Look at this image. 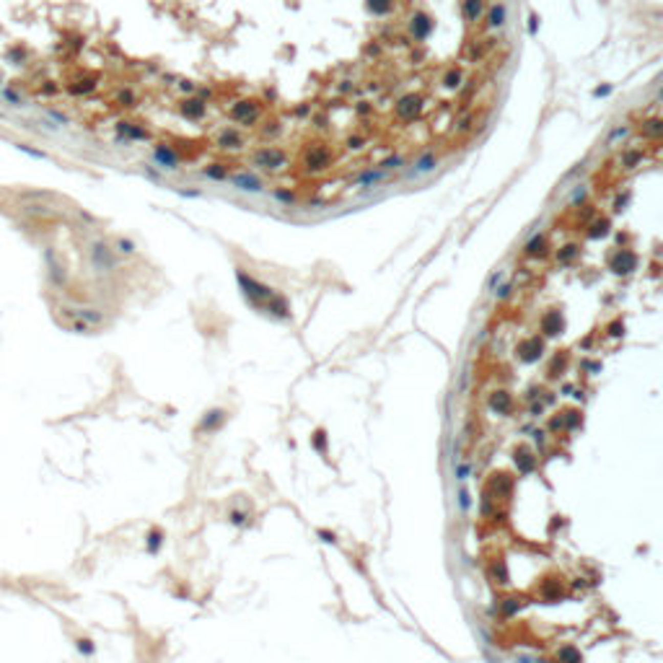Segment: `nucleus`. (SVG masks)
I'll list each match as a JSON object with an SVG mask.
<instances>
[{
    "label": "nucleus",
    "mask_w": 663,
    "mask_h": 663,
    "mask_svg": "<svg viewBox=\"0 0 663 663\" xmlns=\"http://www.w3.org/2000/svg\"><path fill=\"white\" fill-rule=\"evenodd\" d=\"M236 280H238V288H241V293H244V298L252 303L254 308H259V311H264V306H267V301L275 296V290L272 288H267L264 282H259V280H254L252 275H246L244 270H238L236 272Z\"/></svg>",
    "instance_id": "1"
},
{
    "label": "nucleus",
    "mask_w": 663,
    "mask_h": 663,
    "mask_svg": "<svg viewBox=\"0 0 663 663\" xmlns=\"http://www.w3.org/2000/svg\"><path fill=\"white\" fill-rule=\"evenodd\" d=\"M228 117L233 122L244 124V127H254V124L262 119V101H257V99H238V101L231 104Z\"/></svg>",
    "instance_id": "2"
},
{
    "label": "nucleus",
    "mask_w": 663,
    "mask_h": 663,
    "mask_svg": "<svg viewBox=\"0 0 663 663\" xmlns=\"http://www.w3.org/2000/svg\"><path fill=\"white\" fill-rule=\"evenodd\" d=\"M99 83H101V75H99V73H94V70H75V73L68 78L65 89H68L73 96H89V94H94V91L99 89Z\"/></svg>",
    "instance_id": "3"
},
{
    "label": "nucleus",
    "mask_w": 663,
    "mask_h": 663,
    "mask_svg": "<svg viewBox=\"0 0 663 663\" xmlns=\"http://www.w3.org/2000/svg\"><path fill=\"white\" fill-rule=\"evenodd\" d=\"M114 130H117L119 140H124V143H143V140H150V138H153L150 130L145 127L143 122H132V119H119V122L114 124Z\"/></svg>",
    "instance_id": "4"
},
{
    "label": "nucleus",
    "mask_w": 663,
    "mask_h": 663,
    "mask_svg": "<svg viewBox=\"0 0 663 663\" xmlns=\"http://www.w3.org/2000/svg\"><path fill=\"white\" fill-rule=\"evenodd\" d=\"M254 163L259 166V169H264V171H280V169L288 166V158H285V153L280 148L264 145V148H259L254 153Z\"/></svg>",
    "instance_id": "5"
},
{
    "label": "nucleus",
    "mask_w": 663,
    "mask_h": 663,
    "mask_svg": "<svg viewBox=\"0 0 663 663\" xmlns=\"http://www.w3.org/2000/svg\"><path fill=\"white\" fill-rule=\"evenodd\" d=\"M513 464H516L518 474L528 477V474H534L539 469V456H536V451L528 443H518L513 448Z\"/></svg>",
    "instance_id": "6"
},
{
    "label": "nucleus",
    "mask_w": 663,
    "mask_h": 663,
    "mask_svg": "<svg viewBox=\"0 0 663 663\" xmlns=\"http://www.w3.org/2000/svg\"><path fill=\"white\" fill-rule=\"evenodd\" d=\"M153 161L161 166L163 171H176L182 166V153L171 143H156L153 145Z\"/></svg>",
    "instance_id": "7"
},
{
    "label": "nucleus",
    "mask_w": 663,
    "mask_h": 663,
    "mask_svg": "<svg viewBox=\"0 0 663 663\" xmlns=\"http://www.w3.org/2000/svg\"><path fill=\"white\" fill-rule=\"evenodd\" d=\"M91 262H94V267L96 270H106V272H112V270H117V254L112 252V249L104 244V241H96L94 246H91Z\"/></svg>",
    "instance_id": "8"
},
{
    "label": "nucleus",
    "mask_w": 663,
    "mask_h": 663,
    "mask_svg": "<svg viewBox=\"0 0 663 663\" xmlns=\"http://www.w3.org/2000/svg\"><path fill=\"white\" fill-rule=\"evenodd\" d=\"M513 490V479L511 474H492L484 484V492L492 497V500H508V495Z\"/></svg>",
    "instance_id": "9"
},
{
    "label": "nucleus",
    "mask_w": 663,
    "mask_h": 663,
    "mask_svg": "<svg viewBox=\"0 0 663 663\" xmlns=\"http://www.w3.org/2000/svg\"><path fill=\"white\" fill-rule=\"evenodd\" d=\"M179 114L184 119H189V122H202L205 114H207V104L200 96H184L179 101Z\"/></svg>",
    "instance_id": "10"
},
{
    "label": "nucleus",
    "mask_w": 663,
    "mask_h": 663,
    "mask_svg": "<svg viewBox=\"0 0 663 663\" xmlns=\"http://www.w3.org/2000/svg\"><path fill=\"white\" fill-rule=\"evenodd\" d=\"M226 420H228V412H226V409H220V407L207 409V412L202 414L200 425H197V433H215V430H220V428L226 425Z\"/></svg>",
    "instance_id": "11"
},
{
    "label": "nucleus",
    "mask_w": 663,
    "mask_h": 663,
    "mask_svg": "<svg viewBox=\"0 0 663 663\" xmlns=\"http://www.w3.org/2000/svg\"><path fill=\"white\" fill-rule=\"evenodd\" d=\"M215 145H218L220 150H241V148L246 145V140H244V135H241L236 127H223V130L215 135Z\"/></svg>",
    "instance_id": "12"
},
{
    "label": "nucleus",
    "mask_w": 663,
    "mask_h": 663,
    "mask_svg": "<svg viewBox=\"0 0 663 663\" xmlns=\"http://www.w3.org/2000/svg\"><path fill=\"white\" fill-rule=\"evenodd\" d=\"M542 355H544V340L542 337H531V340L518 345V358L526 360V363H536Z\"/></svg>",
    "instance_id": "13"
},
{
    "label": "nucleus",
    "mask_w": 663,
    "mask_h": 663,
    "mask_svg": "<svg viewBox=\"0 0 663 663\" xmlns=\"http://www.w3.org/2000/svg\"><path fill=\"white\" fill-rule=\"evenodd\" d=\"M542 332L547 337H557L565 332V316L560 311H549L544 319H542Z\"/></svg>",
    "instance_id": "14"
},
{
    "label": "nucleus",
    "mask_w": 663,
    "mask_h": 663,
    "mask_svg": "<svg viewBox=\"0 0 663 663\" xmlns=\"http://www.w3.org/2000/svg\"><path fill=\"white\" fill-rule=\"evenodd\" d=\"M487 407H490L495 414H511V409H513L511 394H508V391H492L490 399H487Z\"/></svg>",
    "instance_id": "15"
},
{
    "label": "nucleus",
    "mask_w": 663,
    "mask_h": 663,
    "mask_svg": "<svg viewBox=\"0 0 663 663\" xmlns=\"http://www.w3.org/2000/svg\"><path fill=\"white\" fill-rule=\"evenodd\" d=\"M632 267H635V254L630 252V249H622V252H616L611 257V270L616 275H627Z\"/></svg>",
    "instance_id": "16"
},
{
    "label": "nucleus",
    "mask_w": 663,
    "mask_h": 663,
    "mask_svg": "<svg viewBox=\"0 0 663 663\" xmlns=\"http://www.w3.org/2000/svg\"><path fill=\"white\" fill-rule=\"evenodd\" d=\"M112 104L117 106V109H135L138 104H140V99H138V94H135V89H117V94L112 96Z\"/></svg>",
    "instance_id": "17"
},
{
    "label": "nucleus",
    "mask_w": 663,
    "mask_h": 663,
    "mask_svg": "<svg viewBox=\"0 0 663 663\" xmlns=\"http://www.w3.org/2000/svg\"><path fill=\"white\" fill-rule=\"evenodd\" d=\"M68 316H70L73 321H86V324H91V326H99V324L104 321V314L96 311V308H68Z\"/></svg>",
    "instance_id": "18"
},
{
    "label": "nucleus",
    "mask_w": 663,
    "mask_h": 663,
    "mask_svg": "<svg viewBox=\"0 0 663 663\" xmlns=\"http://www.w3.org/2000/svg\"><path fill=\"white\" fill-rule=\"evenodd\" d=\"M264 311H267L270 316H275V319H290V306H288V298H285V296H280V293H275V296L267 301Z\"/></svg>",
    "instance_id": "19"
},
{
    "label": "nucleus",
    "mask_w": 663,
    "mask_h": 663,
    "mask_svg": "<svg viewBox=\"0 0 663 663\" xmlns=\"http://www.w3.org/2000/svg\"><path fill=\"white\" fill-rule=\"evenodd\" d=\"M303 163H306V169L308 171H316V169H324V166L329 163V153L324 150V148H311L308 153H306V158H303Z\"/></svg>",
    "instance_id": "20"
},
{
    "label": "nucleus",
    "mask_w": 663,
    "mask_h": 663,
    "mask_svg": "<svg viewBox=\"0 0 663 663\" xmlns=\"http://www.w3.org/2000/svg\"><path fill=\"white\" fill-rule=\"evenodd\" d=\"M565 586L562 583H557V580H552V583H544L542 586V601L544 604H557V601H562L565 599Z\"/></svg>",
    "instance_id": "21"
},
{
    "label": "nucleus",
    "mask_w": 663,
    "mask_h": 663,
    "mask_svg": "<svg viewBox=\"0 0 663 663\" xmlns=\"http://www.w3.org/2000/svg\"><path fill=\"white\" fill-rule=\"evenodd\" d=\"M567 363H570L567 352H557V355H552V358H549V365H547V376H549V379H560L562 373L567 370Z\"/></svg>",
    "instance_id": "22"
},
{
    "label": "nucleus",
    "mask_w": 663,
    "mask_h": 663,
    "mask_svg": "<svg viewBox=\"0 0 663 663\" xmlns=\"http://www.w3.org/2000/svg\"><path fill=\"white\" fill-rule=\"evenodd\" d=\"M420 112H423V99H420V96H407V99L399 104V114H402L404 119L417 117Z\"/></svg>",
    "instance_id": "23"
},
{
    "label": "nucleus",
    "mask_w": 663,
    "mask_h": 663,
    "mask_svg": "<svg viewBox=\"0 0 663 663\" xmlns=\"http://www.w3.org/2000/svg\"><path fill=\"white\" fill-rule=\"evenodd\" d=\"M231 182L244 192H262V182L252 174H236V176H231Z\"/></svg>",
    "instance_id": "24"
},
{
    "label": "nucleus",
    "mask_w": 663,
    "mask_h": 663,
    "mask_svg": "<svg viewBox=\"0 0 663 663\" xmlns=\"http://www.w3.org/2000/svg\"><path fill=\"white\" fill-rule=\"evenodd\" d=\"M547 249H549V246H547V236H544V233H536V236L526 244V254H528V257H544Z\"/></svg>",
    "instance_id": "25"
},
{
    "label": "nucleus",
    "mask_w": 663,
    "mask_h": 663,
    "mask_svg": "<svg viewBox=\"0 0 663 663\" xmlns=\"http://www.w3.org/2000/svg\"><path fill=\"white\" fill-rule=\"evenodd\" d=\"M163 539H166L163 531H161L158 526H153V528L145 534V549H148L150 555H158V549L163 547Z\"/></svg>",
    "instance_id": "26"
},
{
    "label": "nucleus",
    "mask_w": 663,
    "mask_h": 663,
    "mask_svg": "<svg viewBox=\"0 0 663 663\" xmlns=\"http://www.w3.org/2000/svg\"><path fill=\"white\" fill-rule=\"evenodd\" d=\"M557 663H583V655H580V650L575 645L567 643L557 650Z\"/></svg>",
    "instance_id": "27"
},
{
    "label": "nucleus",
    "mask_w": 663,
    "mask_h": 663,
    "mask_svg": "<svg viewBox=\"0 0 663 663\" xmlns=\"http://www.w3.org/2000/svg\"><path fill=\"white\" fill-rule=\"evenodd\" d=\"M562 417H565V433L578 430L583 425V412L580 409H562Z\"/></svg>",
    "instance_id": "28"
},
{
    "label": "nucleus",
    "mask_w": 663,
    "mask_h": 663,
    "mask_svg": "<svg viewBox=\"0 0 663 663\" xmlns=\"http://www.w3.org/2000/svg\"><path fill=\"white\" fill-rule=\"evenodd\" d=\"M487 575L495 580V583H508V567H505V562H490L487 565Z\"/></svg>",
    "instance_id": "29"
},
{
    "label": "nucleus",
    "mask_w": 663,
    "mask_h": 663,
    "mask_svg": "<svg viewBox=\"0 0 663 663\" xmlns=\"http://www.w3.org/2000/svg\"><path fill=\"white\" fill-rule=\"evenodd\" d=\"M202 174H205L207 179L223 182V179H228V166H226V163H210V166H205V169H202Z\"/></svg>",
    "instance_id": "30"
},
{
    "label": "nucleus",
    "mask_w": 663,
    "mask_h": 663,
    "mask_svg": "<svg viewBox=\"0 0 663 663\" xmlns=\"http://www.w3.org/2000/svg\"><path fill=\"white\" fill-rule=\"evenodd\" d=\"M547 430H549V435H557V433H565V417H562V412H557L555 417L547 423Z\"/></svg>",
    "instance_id": "31"
},
{
    "label": "nucleus",
    "mask_w": 663,
    "mask_h": 663,
    "mask_svg": "<svg viewBox=\"0 0 663 663\" xmlns=\"http://www.w3.org/2000/svg\"><path fill=\"white\" fill-rule=\"evenodd\" d=\"M518 609H521V601H516V599H503L500 601V614L503 616H513Z\"/></svg>",
    "instance_id": "32"
},
{
    "label": "nucleus",
    "mask_w": 663,
    "mask_h": 663,
    "mask_svg": "<svg viewBox=\"0 0 663 663\" xmlns=\"http://www.w3.org/2000/svg\"><path fill=\"white\" fill-rule=\"evenodd\" d=\"M487 21H490L492 26H500V24L505 21V8H503V6H492V8H490V16H487Z\"/></svg>",
    "instance_id": "33"
},
{
    "label": "nucleus",
    "mask_w": 663,
    "mask_h": 663,
    "mask_svg": "<svg viewBox=\"0 0 663 663\" xmlns=\"http://www.w3.org/2000/svg\"><path fill=\"white\" fill-rule=\"evenodd\" d=\"M609 233V220H599V223H593L591 228H588V236L591 238H604Z\"/></svg>",
    "instance_id": "34"
},
{
    "label": "nucleus",
    "mask_w": 663,
    "mask_h": 663,
    "mask_svg": "<svg viewBox=\"0 0 663 663\" xmlns=\"http://www.w3.org/2000/svg\"><path fill=\"white\" fill-rule=\"evenodd\" d=\"M311 446H314V451L326 453V433H324V430H316V433L311 435Z\"/></svg>",
    "instance_id": "35"
},
{
    "label": "nucleus",
    "mask_w": 663,
    "mask_h": 663,
    "mask_svg": "<svg viewBox=\"0 0 663 663\" xmlns=\"http://www.w3.org/2000/svg\"><path fill=\"white\" fill-rule=\"evenodd\" d=\"M464 13H467V18H477L482 13V0H467Z\"/></svg>",
    "instance_id": "36"
},
{
    "label": "nucleus",
    "mask_w": 663,
    "mask_h": 663,
    "mask_svg": "<svg viewBox=\"0 0 663 663\" xmlns=\"http://www.w3.org/2000/svg\"><path fill=\"white\" fill-rule=\"evenodd\" d=\"M365 6H368V11H373V13H386L389 11V0H365Z\"/></svg>",
    "instance_id": "37"
},
{
    "label": "nucleus",
    "mask_w": 663,
    "mask_h": 663,
    "mask_svg": "<svg viewBox=\"0 0 663 663\" xmlns=\"http://www.w3.org/2000/svg\"><path fill=\"white\" fill-rule=\"evenodd\" d=\"M117 252H119V254L132 257V254H135V244H132L130 238H119V241H117Z\"/></svg>",
    "instance_id": "38"
},
{
    "label": "nucleus",
    "mask_w": 663,
    "mask_h": 663,
    "mask_svg": "<svg viewBox=\"0 0 663 663\" xmlns=\"http://www.w3.org/2000/svg\"><path fill=\"white\" fill-rule=\"evenodd\" d=\"M70 329L75 332V335H91V332H94L96 326H91V324H86V321H73Z\"/></svg>",
    "instance_id": "39"
},
{
    "label": "nucleus",
    "mask_w": 663,
    "mask_h": 663,
    "mask_svg": "<svg viewBox=\"0 0 663 663\" xmlns=\"http://www.w3.org/2000/svg\"><path fill=\"white\" fill-rule=\"evenodd\" d=\"M246 518H249V513H246V511H231V513H228V521H231L233 526H244V523H246Z\"/></svg>",
    "instance_id": "40"
},
{
    "label": "nucleus",
    "mask_w": 663,
    "mask_h": 663,
    "mask_svg": "<svg viewBox=\"0 0 663 663\" xmlns=\"http://www.w3.org/2000/svg\"><path fill=\"white\" fill-rule=\"evenodd\" d=\"M482 516H484V518L495 516V505H492V497H490L487 492L482 495Z\"/></svg>",
    "instance_id": "41"
},
{
    "label": "nucleus",
    "mask_w": 663,
    "mask_h": 663,
    "mask_svg": "<svg viewBox=\"0 0 663 663\" xmlns=\"http://www.w3.org/2000/svg\"><path fill=\"white\" fill-rule=\"evenodd\" d=\"M78 650H80L83 655H94V653H96L94 643H91V640H86V637H80V640H78Z\"/></svg>",
    "instance_id": "42"
},
{
    "label": "nucleus",
    "mask_w": 663,
    "mask_h": 663,
    "mask_svg": "<svg viewBox=\"0 0 663 663\" xmlns=\"http://www.w3.org/2000/svg\"><path fill=\"white\" fill-rule=\"evenodd\" d=\"M60 91V86L55 80H45V86H39V94H47V96H52V94H57Z\"/></svg>",
    "instance_id": "43"
},
{
    "label": "nucleus",
    "mask_w": 663,
    "mask_h": 663,
    "mask_svg": "<svg viewBox=\"0 0 663 663\" xmlns=\"http://www.w3.org/2000/svg\"><path fill=\"white\" fill-rule=\"evenodd\" d=\"M606 329H609V337H622V335H625V324H622V321H614Z\"/></svg>",
    "instance_id": "44"
},
{
    "label": "nucleus",
    "mask_w": 663,
    "mask_h": 663,
    "mask_svg": "<svg viewBox=\"0 0 663 663\" xmlns=\"http://www.w3.org/2000/svg\"><path fill=\"white\" fill-rule=\"evenodd\" d=\"M469 505H472V497H469V492L461 487V490H459V508H461V511H469Z\"/></svg>",
    "instance_id": "45"
},
{
    "label": "nucleus",
    "mask_w": 663,
    "mask_h": 663,
    "mask_svg": "<svg viewBox=\"0 0 663 663\" xmlns=\"http://www.w3.org/2000/svg\"><path fill=\"white\" fill-rule=\"evenodd\" d=\"M469 474H472V467H469V464H459V467H456V479H459V482H464Z\"/></svg>",
    "instance_id": "46"
},
{
    "label": "nucleus",
    "mask_w": 663,
    "mask_h": 663,
    "mask_svg": "<svg viewBox=\"0 0 663 663\" xmlns=\"http://www.w3.org/2000/svg\"><path fill=\"white\" fill-rule=\"evenodd\" d=\"M433 163H435V158H433V156H425V158H420V161H417V171L433 169Z\"/></svg>",
    "instance_id": "47"
},
{
    "label": "nucleus",
    "mask_w": 663,
    "mask_h": 663,
    "mask_svg": "<svg viewBox=\"0 0 663 663\" xmlns=\"http://www.w3.org/2000/svg\"><path fill=\"white\" fill-rule=\"evenodd\" d=\"M179 89H182V94H189V96L197 91V86H194L192 80H179Z\"/></svg>",
    "instance_id": "48"
},
{
    "label": "nucleus",
    "mask_w": 663,
    "mask_h": 663,
    "mask_svg": "<svg viewBox=\"0 0 663 663\" xmlns=\"http://www.w3.org/2000/svg\"><path fill=\"white\" fill-rule=\"evenodd\" d=\"M319 539H324L326 544H335V542H337V536L332 534V531H326V528H319Z\"/></svg>",
    "instance_id": "49"
},
{
    "label": "nucleus",
    "mask_w": 663,
    "mask_h": 663,
    "mask_svg": "<svg viewBox=\"0 0 663 663\" xmlns=\"http://www.w3.org/2000/svg\"><path fill=\"white\" fill-rule=\"evenodd\" d=\"M275 197H277V200H282V202H293V192H288V189H277V192H275Z\"/></svg>",
    "instance_id": "50"
},
{
    "label": "nucleus",
    "mask_w": 663,
    "mask_h": 663,
    "mask_svg": "<svg viewBox=\"0 0 663 663\" xmlns=\"http://www.w3.org/2000/svg\"><path fill=\"white\" fill-rule=\"evenodd\" d=\"M3 96H6V99H8L13 106H18V104H21V96H16V94H13V91H8V89L3 91Z\"/></svg>",
    "instance_id": "51"
},
{
    "label": "nucleus",
    "mask_w": 663,
    "mask_h": 663,
    "mask_svg": "<svg viewBox=\"0 0 663 663\" xmlns=\"http://www.w3.org/2000/svg\"><path fill=\"white\" fill-rule=\"evenodd\" d=\"M627 130H630V127H619V130H614V132L609 135V140H616V138H622V135H625Z\"/></svg>",
    "instance_id": "52"
},
{
    "label": "nucleus",
    "mask_w": 663,
    "mask_h": 663,
    "mask_svg": "<svg viewBox=\"0 0 663 663\" xmlns=\"http://www.w3.org/2000/svg\"><path fill=\"white\" fill-rule=\"evenodd\" d=\"M505 296H511V285H503L500 290H497V298H505Z\"/></svg>",
    "instance_id": "53"
},
{
    "label": "nucleus",
    "mask_w": 663,
    "mask_h": 663,
    "mask_svg": "<svg viewBox=\"0 0 663 663\" xmlns=\"http://www.w3.org/2000/svg\"><path fill=\"white\" fill-rule=\"evenodd\" d=\"M606 94H611V86H601V89L596 91V96H606Z\"/></svg>",
    "instance_id": "54"
},
{
    "label": "nucleus",
    "mask_w": 663,
    "mask_h": 663,
    "mask_svg": "<svg viewBox=\"0 0 663 663\" xmlns=\"http://www.w3.org/2000/svg\"><path fill=\"white\" fill-rule=\"evenodd\" d=\"M660 96H663V91H660Z\"/></svg>",
    "instance_id": "55"
}]
</instances>
